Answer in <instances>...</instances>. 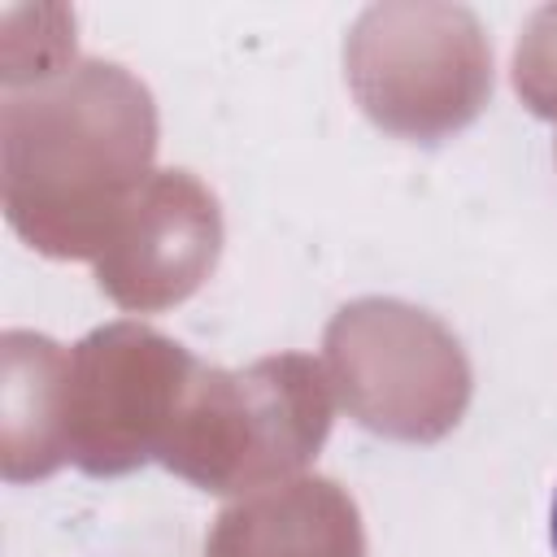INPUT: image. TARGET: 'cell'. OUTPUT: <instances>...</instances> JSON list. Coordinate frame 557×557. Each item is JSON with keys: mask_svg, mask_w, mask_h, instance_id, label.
I'll return each instance as SVG.
<instances>
[{"mask_svg": "<svg viewBox=\"0 0 557 557\" xmlns=\"http://www.w3.org/2000/svg\"><path fill=\"white\" fill-rule=\"evenodd\" d=\"M553 544H557V500H553Z\"/></svg>", "mask_w": 557, "mask_h": 557, "instance_id": "obj_1", "label": "cell"}]
</instances>
